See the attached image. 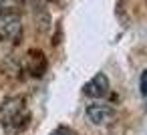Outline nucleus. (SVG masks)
I'll return each instance as SVG.
<instances>
[{
	"label": "nucleus",
	"mask_w": 147,
	"mask_h": 135,
	"mask_svg": "<svg viewBox=\"0 0 147 135\" xmlns=\"http://www.w3.org/2000/svg\"><path fill=\"white\" fill-rule=\"evenodd\" d=\"M30 121V113L26 101L22 97H10L0 107V123L8 133H20L26 129Z\"/></svg>",
	"instance_id": "obj_1"
},
{
	"label": "nucleus",
	"mask_w": 147,
	"mask_h": 135,
	"mask_svg": "<svg viewBox=\"0 0 147 135\" xmlns=\"http://www.w3.org/2000/svg\"><path fill=\"white\" fill-rule=\"evenodd\" d=\"M139 89H141V95L147 97V69L141 73V79H139Z\"/></svg>",
	"instance_id": "obj_5"
},
{
	"label": "nucleus",
	"mask_w": 147,
	"mask_h": 135,
	"mask_svg": "<svg viewBox=\"0 0 147 135\" xmlns=\"http://www.w3.org/2000/svg\"><path fill=\"white\" fill-rule=\"evenodd\" d=\"M85 95L87 97H93V99H101L109 93V79L105 73H97L91 81H87V85L83 87Z\"/></svg>",
	"instance_id": "obj_3"
},
{
	"label": "nucleus",
	"mask_w": 147,
	"mask_h": 135,
	"mask_svg": "<svg viewBox=\"0 0 147 135\" xmlns=\"http://www.w3.org/2000/svg\"><path fill=\"white\" fill-rule=\"evenodd\" d=\"M12 4H14V0H0V12L12 10Z\"/></svg>",
	"instance_id": "obj_7"
},
{
	"label": "nucleus",
	"mask_w": 147,
	"mask_h": 135,
	"mask_svg": "<svg viewBox=\"0 0 147 135\" xmlns=\"http://www.w3.org/2000/svg\"><path fill=\"white\" fill-rule=\"evenodd\" d=\"M87 117L93 125H107L113 117V109L105 103H93L87 107Z\"/></svg>",
	"instance_id": "obj_4"
},
{
	"label": "nucleus",
	"mask_w": 147,
	"mask_h": 135,
	"mask_svg": "<svg viewBox=\"0 0 147 135\" xmlns=\"http://www.w3.org/2000/svg\"><path fill=\"white\" fill-rule=\"evenodd\" d=\"M22 34V22L20 16L14 10L0 12V41L4 43H14Z\"/></svg>",
	"instance_id": "obj_2"
},
{
	"label": "nucleus",
	"mask_w": 147,
	"mask_h": 135,
	"mask_svg": "<svg viewBox=\"0 0 147 135\" xmlns=\"http://www.w3.org/2000/svg\"><path fill=\"white\" fill-rule=\"evenodd\" d=\"M51 135H77V133H75L71 127H65V125H61V127H57V129H55Z\"/></svg>",
	"instance_id": "obj_6"
}]
</instances>
